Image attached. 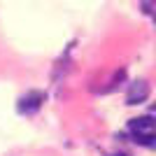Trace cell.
<instances>
[{
	"label": "cell",
	"mask_w": 156,
	"mask_h": 156,
	"mask_svg": "<svg viewBox=\"0 0 156 156\" xmlns=\"http://www.w3.org/2000/svg\"><path fill=\"white\" fill-rule=\"evenodd\" d=\"M128 130L133 133L137 144L142 147H156V117H137L128 121Z\"/></svg>",
	"instance_id": "cell-1"
},
{
	"label": "cell",
	"mask_w": 156,
	"mask_h": 156,
	"mask_svg": "<svg viewBox=\"0 0 156 156\" xmlns=\"http://www.w3.org/2000/svg\"><path fill=\"white\" fill-rule=\"evenodd\" d=\"M147 98H149V84H147L144 79L130 82L128 93H126V103H128V105H142Z\"/></svg>",
	"instance_id": "cell-2"
},
{
	"label": "cell",
	"mask_w": 156,
	"mask_h": 156,
	"mask_svg": "<svg viewBox=\"0 0 156 156\" xmlns=\"http://www.w3.org/2000/svg\"><path fill=\"white\" fill-rule=\"evenodd\" d=\"M42 100H44V93L30 91L26 98H21V100H19V110L21 112H33V110H37L40 105H42Z\"/></svg>",
	"instance_id": "cell-3"
},
{
	"label": "cell",
	"mask_w": 156,
	"mask_h": 156,
	"mask_svg": "<svg viewBox=\"0 0 156 156\" xmlns=\"http://www.w3.org/2000/svg\"><path fill=\"white\" fill-rule=\"evenodd\" d=\"M140 9L144 16H149L151 23L156 26V0H140Z\"/></svg>",
	"instance_id": "cell-4"
}]
</instances>
